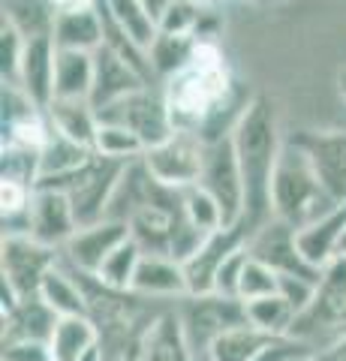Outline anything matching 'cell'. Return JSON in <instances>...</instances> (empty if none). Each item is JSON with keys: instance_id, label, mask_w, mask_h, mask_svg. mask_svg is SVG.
<instances>
[{"instance_id": "44", "label": "cell", "mask_w": 346, "mask_h": 361, "mask_svg": "<svg viewBox=\"0 0 346 361\" xmlns=\"http://www.w3.org/2000/svg\"><path fill=\"white\" fill-rule=\"evenodd\" d=\"M310 361H346V337H338V341H331L328 346L316 349Z\"/></svg>"}, {"instance_id": "8", "label": "cell", "mask_w": 346, "mask_h": 361, "mask_svg": "<svg viewBox=\"0 0 346 361\" xmlns=\"http://www.w3.org/2000/svg\"><path fill=\"white\" fill-rule=\"evenodd\" d=\"M205 148L208 142L202 135L190 130H175L166 142L144 151L142 163L151 172V178L160 180L163 187L184 190L199 184V175H202V166H205Z\"/></svg>"}, {"instance_id": "24", "label": "cell", "mask_w": 346, "mask_h": 361, "mask_svg": "<svg viewBox=\"0 0 346 361\" xmlns=\"http://www.w3.org/2000/svg\"><path fill=\"white\" fill-rule=\"evenodd\" d=\"M94 148L87 145H79L73 139H66L63 133H58L51 127L46 145H42V160H39V184L42 180H58V178H66L73 172H79L87 163L94 160Z\"/></svg>"}, {"instance_id": "40", "label": "cell", "mask_w": 346, "mask_h": 361, "mask_svg": "<svg viewBox=\"0 0 346 361\" xmlns=\"http://www.w3.org/2000/svg\"><path fill=\"white\" fill-rule=\"evenodd\" d=\"M30 202H33V187L16 184V180H0V211H4V220L30 214Z\"/></svg>"}, {"instance_id": "32", "label": "cell", "mask_w": 346, "mask_h": 361, "mask_svg": "<svg viewBox=\"0 0 346 361\" xmlns=\"http://www.w3.org/2000/svg\"><path fill=\"white\" fill-rule=\"evenodd\" d=\"M142 256H144V253H142V247L130 238V241H124L115 253L106 259L103 268H99L94 277H97L103 286L115 289V292H130L132 277H136V271H139Z\"/></svg>"}, {"instance_id": "38", "label": "cell", "mask_w": 346, "mask_h": 361, "mask_svg": "<svg viewBox=\"0 0 346 361\" xmlns=\"http://www.w3.org/2000/svg\"><path fill=\"white\" fill-rule=\"evenodd\" d=\"M25 37L9 25H0V73H4L6 85H16L18 78V66H21V54H25Z\"/></svg>"}, {"instance_id": "37", "label": "cell", "mask_w": 346, "mask_h": 361, "mask_svg": "<svg viewBox=\"0 0 346 361\" xmlns=\"http://www.w3.org/2000/svg\"><path fill=\"white\" fill-rule=\"evenodd\" d=\"M0 103H4V130L13 127V123H21V121H30V118H39L46 115L33 99L21 90L18 85H6L4 82V94H0Z\"/></svg>"}, {"instance_id": "22", "label": "cell", "mask_w": 346, "mask_h": 361, "mask_svg": "<svg viewBox=\"0 0 346 361\" xmlns=\"http://www.w3.org/2000/svg\"><path fill=\"white\" fill-rule=\"evenodd\" d=\"M99 346V329L91 316H63L51 334V361H85Z\"/></svg>"}, {"instance_id": "45", "label": "cell", "mask_w": 346, "mask_h": 361, "mask_svg": "<svg viewBox=\"0 0 346 361\" xmlns=\"http://www.w3.org/2000/svg\"><path fill=\"white\" fill-rule=\"evenodd\" d=\"M334 256H340V259H346V229H343V235H340V241H338V247H334Z\"/></svg>"}, {"instance_id": "19", "label": "cell", "mask_w": 346, "mask_h": 361, "mask_svg": "<svg viewBox=\"0 0 346 361\" xmlns=\"http://www.w3.org/2000/svg\"><path fill=\"white\" fill-rule=\"evenodd\" d=\"M54 45L66 51H97L106 45V30H103V16L99 6H85V9H66L58 16L54 25Z\"/></svg>"}, {"instance_id": "34", "label": "cell", "mask_w": 346, "mask_h": 361, "mask_svg": "<svg viewBox=\"0 0 346 361\" xmlns=\"http://www.w3.org/2000/svg\"><path fill=\"white\" fill-rule=\"evenodd\" d=\"M39 160H42V151H37V148L4 145V151H0V178L37 190V184H39Z\"/></svg>"}, {"instance_id": "9", "label": "cell", "mask_w": 346, "mask_h": 361, "mask_svg": "<svg viewBox=\"0 0 346 361\" xmlns=\"http://www.w3.org/2000/svg\"><path fill=\"white\" fill-rule=\"evenodd\" d=\"M97 115H99V121H106V123H121V127L132 130L144 142V148H154V145L166 142L175 133L166 94L163 90H154L151 85H144L142 90L124 97L121 103L109 106L103 111H97Z\"/></svg>"}, {"instance_id": "13", "label": "cell", "mask_w": 346, "mask_h": 361, "mask_svg": "<svg viewBox=\"0 0 346 361\" xmlns=\"http://www.w3.org/2000/svg\"><path fill=\"white\" fill-rule=\"evenodd\" d=\"M30 235L39 244H49L54 250H63L70 238L79 232V220H75L73 202L63 190L51 187H37L30 202Z\"/></svg>"}, {"instance_id": "29", "label": "cell", "mask_w": 346, "mask_h": 361, "mask_svg": "<svg viewBox=\"0 0 346 361\" xmlns=\"http://www.w3.org/2000/svg\"><path fill=\"white\" fill-rule=\"evenodd\" d=\"M247 322L253 329L265 331L268 337H292L298 313L283 295H268L259 301H247Z\"/></svg>"}, {"instance_id": "46", "label": "cell", "mask_w": 346, "mask_h": 361, "mask_svg": "<svg viewBox=\"0 0 346 361\" xmlns=\"http://www.w3.org/2000/svg\"><path fill=\"white\" fill-rule=\"evenodd\" d=\"M338 87H340V97L346 99V70L340 73V78H338Z\"/></svg>"}, {"instance_id": "26", "label": "cell", "mask_w": 346, "mask_h": 361, "mask_svg": "<svg viewBox=\"0 0 346 361\" xmlns=\"http://www.w3.org/2000/svg\"><path fill=\"white\" fill-rule=\"evenodd\" d=\"M46 118H49V123L54 130L66 135V139L94 148L99 115L87 99H54V103L46 109Z\"/></svg>"}, {"instance_id": "23", "label": "cell", "mask_w": 346, "mask_h": 361, "mask_svg": "<svg viewBox=\"0 0 346 361\" xmlns=\"http://www.w3.org/2000/svg\"><path fill=\"white\" fill-rule=\"evenodd\" d=\"M0 9H4V25L18 30L25 39L51 37L61 16L54 0H0Z\"/></svg>"}, {"instance_id": "17", "label": "cell", "mask_w": 346, "mask_h": 361, "mask_svg": "<svg viewBox=\"0 0 346 361\" xmlns=\"http://www.w3.org/2000/svg\"><path fill=\"white\" fill-rule=\"evenodd\" d=\"M132 295H139L144 301H184L190 295V286H187V274H184V265L175 262L172 256H151L144 253L139 271L132 277V286H130Z\"/></svg>"}, {"instance_id": "30", "label": "cell", "mask_w": 346, "mask_h": 361, "mask_svg": "<svg viewBox=\"0 0 346 361\" xmlns=\"http://www.w3.org/2000/svg\"><path fill=\"white\" fill-rule=\"evenodd\" d=\"M144 142L139 139L132 130L121 127V123H106L99 121L97 135H94V154L103 160H115V163H132L144 157Z\"/></svg>"}, {"instance_id": "35", "label": "cell", "mask_w": 346, "mask_h": 361, "mask_svg": "<svg viewBox=\"0 0 346 361\" xmlns=\"http://www.w3.org/2000/svg\"><path fill=\"white\" fill-rule=\"evenodd\" d=\"M181 211L184 217L196 226V229H202L205 235H214L223 229V214H220V205L199 184L193 187H184L181 190Z\"/></svg>"}, {"instance_id": "33", "label": "cell", "mask_w": 346, "mask_h": 361, "mask_svg": "<svg viewBox=\"0 0 346 361\" xmlns=\"http://www.w3.org/2000/svg\"><path fill=\"white\" fill-rule=\"evenodd\" d=\"M211 9L202 0H172L160 16V33H175V37H199Z\"/></svg>"}, {"instance_id": "39", "label": "cell", "mask_w": 346, "mask_h": 361, "mask_svg": "<svg viewBox=\"0 0 346 361\" xmlns=\"http://www.w3.org/2000/svg\"><path fill=\"white\" fill-rule=\"evenodd\" d=\"M247 244L238 247V250H232L226 256V262L220 265L217 271V280H214V292L217 295H229V298H238V283H241V271L247 265Z\"/></svg>"}, {"instance_id": "5", "label": "cell", "mask_w": 346, "mask_h": 361, "mask_svg": "<svg viewBox=\"0 0 346 361\" xmlns=\"http://www.w3.org/2000/svg\"><path fill=\"white\" fill-rule=\"evenodd\" d=\"M175 310H178V319L184 325L187 343L196 358H205L211 343H214L220 334L238 329V325H247V307H244V301L229 298V295H217V292L187 295L184 301L175 304Z\"/></svg>"}, {"instance_id": "15", "label": "cell", "mask_w": 346, "mask_h": 361, "mask_svg": "<svg viewBox=\"0 0 346 361\" xmlns=\"http://www.w3.org/2000/svg\"><path fill=\"white\" fill-rule=\"evenodd\" d=\"M144 85H151L148 78H144L139 70H132V66L115 54L111 49H97L94 51V90H91V106L97 111H103L109 106L121 103L124 97L136 94L142 90Z\"/></svg>"}, {"instance_id": "20", "label": "cell", "mask_w": 346, "mask_h": 361, "mask_svg": "<svg viewBox=\"0 0 346 361\" xmlns=\"http://www.w3.org/2000/svg\"><path fill=\"white\" fill-rule=\"evenodd\" d=\"M142 361H199L187 343L178 310H163L142 341Z\"/></svg>"}, {"instance_id": "7", "label": "cell", "mask_w": 346, "mask_h": 361, "mask_svg": "<svg viewBox=\"0 0 346 361\" xmlns=\"http://www.w3.org/2000/svg\"><path fill=\"white\" fill-rule=\"evenodd\" d=\"M61 262V250L49 244H39L30 235H16V238L0 241V280L18 295V301L37 298L42 280L49 271Z\"/></svg>"}, {"instance_id": "3", "label": "cell", "mask_w": 346, "mask_h": 361, "mask_svg": "<svg viewBox=\"0 0 346 361\" xmlns=\"http://www.w3.org/2000/svg\"><path fill=\"white\" fill-rule=\"evenodd\" d=\"M292 337L310 346V353L328 346L338 337H346V259L334 256L322 268L316 295L310 307L295 319Z\"/></svg>"}, {"instance_id": "25", "label": "cell", "mask_w": 346, "mask_h": 361, "mask_svg": "<svg viewBox=\"0 0 346 361\" xmlns=\"http://www.w3.org/2000/svg\"><path fill=\"white\" fill-rule=\"evenodd\" d=\"M94 90V54L58 49V70H54V99H87Z\"/></svg>"}, {"instance_id": "2", "label": "cell", "mask_w": 346, "mask_h": 361, "mask_svg": "<svg viewBox=\"0 0 346 361\" xmlns=\"http://www.w3.org/2000/svg\"><path fill=\"white\" fill-rule=\"evenodd\" d=\"M334 208H338V202L322 190L314 166L307 163V157L286 139L280 160H277V169H274V178H271L274 220L286 223L295 232H304L310 226H316L319 220H326Z\"/></svg>"}, {"instance_id": "31", "label": "cell", "mask_w": 346, "mask_h": 361, "mask_svg": "<svg viewBox=\"0 0 346 361\" xmlns=\"http://www.w3.org/2000/svg\"><path fill=\"white\" fill-rule=\"evenodd\" d=\"M199 39L196 37H175V33H160L154 45L148 49V58L154 66V75L172 78L175 73H181L184 66L193 61Z\"/></svg>"}, {"instance_id": "1", "label": "cell", "mask_w": 346, "mask_h": 361, "mask_svg": "<svg viewBox=\"0 0 346 361\" xmlns=\"http://www.w3.org/2000/svg\"><path fill=\"white\" fill-rule=\"evenodd\" d=\"M232 145L244 175V193H247V211H244V226L253 235L265 223L274 220L271 214V178L286 139L280 135V121L277 109L265 94L250 97L241 118L232 130Z\"/></svg>"}, {"instance_id": "42", "label": "cell", "mask_w": 346, "mask_h": 361, "mask_svg": "<svg viewBox=\"0 0 346 361\" xmlns=\"http://www.w3.org/2000/svg\"><path fill=\"white\" fill-rule=\"evenodd\" d=\"M0 361H51V353H49V343L13 341V343H4Z\"/></svg>"}, {"instance_id": "6", "label": "cell", "mask_w": 346, "mask_h": 361, "mask_svg": "<svg viewBox=\"0 0 346 361\" xmlns=\"http://www.w3.org/2000/svg\"><path fill=\"white\" fill-rule=\"evenodd\" d=\"M199 187L220 205L223 229L244 223L247 193H244V175H241V166H238V157H235L232 135L208 142L205 166H202V175H199Z\"/></svg>"}, {"instance_id": "36", "label": "cell", "mask_w": 346, "mask_h": 361, "mask_svg": "<svg viewBox=\"0 0 346 361\" xmlns=\"http://www.w3.org/2000/svg\"><path fill=\"white\" fill-rule=\"evenodd\" d=\"M268 295H280V274L271 265L259 262L256 256H247V265H244L241 283H238V298L247 304V301H259Z\"/></svg>"}, {"instance_id": "16", "label": "cell", "mask_w": 346, "mask_h": 361, "mask_svg": "<svg viewBox=\"0 0 346 361\" xmlns=\"http://www.w3.org/2000/svg\"><path fill=\"white\" fill-rule=\"evenodd\" d=\"M54 70H58V45H54V37L27 39L16 85L42 111L54 103Z\"/></svg>"}, {"instance_id": "4", "label": "cell", "mask_w": 346, "mask_h": 361, "mask_svg": "<svg viewBox=\"0 0 346 361\" xmlns=\"http://www.w3.org/2000/svg\"><path fill=\"white\" fill-rule=\"evenodd\" d=\"M127 163H115V160H103V157H94L91 163L79 172L58 178V180H42L37 187H51V190H63L73 202L75 220L82 226H94L103 223L109 217V205L111 196L118 190V180L124 175Z\"/></svg>"}, {"instance_id": "28", "label": "cell", "mask_w": 346, "mask_h": 361, "mask_svg": "<svg viewBox=\"0 0 346 361\" xmlns=\"http://www.w3.org/2000/svg\"><path fill=\"white\" fill-rule=\"evenodd\" d=\"M274 341H280V337H268L265 331L253 329V325H238V329H232L226 334H220L214 343H211L208 355L211 361H256L262 355L265 346H271Z\"/></svg>"}, {"instance_id": "11", "label": "cell", "mask_w": 346, "mask_h": 361, "mask_svg": "<svg viewBox=\"0 0 346 361\" xmlns=\"http://www.w3.org/2000/svg\"><path fill=\"white\" fill-rule=\"evenodd\" d=\"M247 250L256 256L259 262L271 265L277 274H295V277H307V280H319L322 268L310 265L304 253L298 247V232L289 229L286 223L271 220L262 229H256L247 238Z\"/></svg>"}, {"instance_id": "43", "label": "cell", "mask_w": 346, "mask_h": 361, "mask_svg": "<svg viewBox=\"0 0 346 361\" xmlns=\"http://www.w3.org/2000/svg\"><path fill=\"white\" fill-rule=\"evenodd\" d=\"M298 355H314V353H310V346L295 341V337H280V341H274L271 346H265L256 361H292Z\"/></svg>"}, {"instance_id": "41", "label": "cell", "mask_w": 346, "mask_h": 361, "mask_svg": "<svg viewBox=\"0 0 346 361\" xmlns=\"http://www.w3.org/2000/svg\"><path fill=\"white\" fill-rule=\"evenodd\" d=\"M316 283H319V280H307V277H295V274H280V295L292 304L295 313L301 316L310 307L314 295H316Z\"/></svg>"}, {"instance_id": "10", "label": "cell", "mask_w": 346, "mask_h": 361, "mask_svg": "<svg viewBox=\"0 0 346 361\" xmlns=\"http://www.w3.org/2000/svg\"><path fill=\"white\" fill-rule=\"evenodd\" d=\"M289 142L314 166L322 190L338 202H346V130H301Z\"/></svg>"}, {"instance_id": "21", "label": "cell", "mask_w": 346, "mask_h": 361, "mask_svg": "<svg viewBox=\"0 0 346 361\" xmlns=\"http://www.w3.org/2000/svg\"><path fill=\"white\" fill-rule=\"evenodd\" d=\"M39 298L49 304L63 319V316H91V307H87V292L82 286V277L75 274L61 259L58 265L49 271V277L42 280Z\"/></svg>"}, {"instance_id": "12", "label": "cell", "mask_w": 346, "mask_h": 361, "mask_svg": "<svg viewBox=\"0 0 346 361\" xmlns=\"http://www.w3.org/2000/svg\"><path fill=\"white\" fill-rule=\"evenodd\" d=\"M124 241H130V226L124 220H103L94 226H82L70 238V244L61 250V259L70 268L82 274H97L103 262L118 250Z\"/></svg>"}, {"instance_id": "27", "label": "cell", "mask_w": 346, "mask_h": 361, "mask_svg": "<svg viewBox=\"0 0 346 361\" xmlns=\"http://www.w3.org/2000/svg\"><path fill=\"white\" fill-rule=\"evenodd\" d=\"M103 6H106V13L115 18V25L136 45H142L144 51L160 37V21L151 16V9L144 6L142 0H103Z\"/></svg>"}, {"instance_id": "47", "label": "cell", "mask_w": 346, "mask_h": 361, "mask_svg": "<svg viewBox=\"0 0 346 361\" xmlns=\"http://www.w3.org/2000/svg\"><path fill=\"white\" fill-rule=\"evenodd\" d=\"M292 361H310V355H298V358H292Z\"/></svg>"}, {"instance_id": "48", "label": "cell", "mask_w": 346, "mask_h": 361, "mask_svg": "<svg viewBox=\"0 0 346 361\" xmlns=\"http://www.w3.org/2000/svg\"><path fill=\"white\" fill-rule=\"evenodd\" d=\"M199 361H211V358H199Z\"/></svg>"}, {"instance_id": "18", "label": "cell", "mask_w": 346, "mask_h": 361, "mask_svg": "<svg viewBox=\"0 0 346 361\" xmlns=\"http://www.w3.org/2000/svg\"><path fill=\"white\" fill-rule=\"evenodd\" d=\"M61 316L54 313L39 295L18 301L13 310L4 313V343L13 341H33V343H51V334L58 329Z\"/></svg>"}, {"instance_id": "14", "label": "cell", "mask_w": 346, "mask_h": 361, "mask_svg": "<svg viewBox=\"0 0 346 361\" xmlns=\"http://www.w3.org/2000/svg\"><path fill=\"white\" fill-rule=\"evenodd\" d=\"M247 238H250V232L244 223L229 226V229H220V232L211 235V238L199 247V253L190 256L184 262L190 295H208V292H214V280H217L220 265L226 262V256L232 250H238V247L247 244Z\"/></svg>"}]
</instances>
